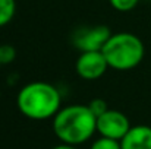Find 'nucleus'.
Masks as SVG:
<instances>
[{"mask_svg":"<svg viewBox=\"0 0 151 149\" xmlns=\"http://www.w3.org/2000/svg\"><path fill=\"white\" fill-rule=\"evenodd\" d=\"M53 132L62 143L81 145L97 132V117L88 105L73 104L62 107L53 117Z\"/></svg>","mask_w":151,"mask_h":149,"instance_id":"obj_1","label":"nucleus"},{"mask_svg":"<svg viewBox=\"0 0 151 149\" xmlns=\"http://www.w3.org/2000/svg\"><path fill=\"white\" fill-rule=\"evenodd\" d=\"M16 105L21 114L29 120H49L62 108V94L49 82H29L18 92Z\"/></svg>","mask_w":151,"mask_h":149,"instance_id":"obj_2","label":"nucleus"},{"mask_svg":"<svg viewBox=\"0 0 151 149\" xmlns=\"http://www.w3.org/2000/svg\"><path fill=\"white\" fill-rule=\"evenodd\" d=\"M110 69L126 72L141 64L145 56V47L141 38L132 32L111 34L101 48Z\"/></svg>","mask_w":151,"mask_h":149,"instance_id":"obj_3","label":"nucleus"},{"mask_svg":"<svg viewBox=\"0 0 151 149\" xmlns=\"http://www.w3.org/2000/svg\"><path fill=\"white\" fill-rule=\"evenodd\" d=\"M76 73L85 81H97L107 72L109 63L101 50L97 51H82L75 64Z\"/></svg>","mask_w":151,"mask_h":149,"instance_id":"obj_4","label":"nucleus"},{"mask_svg":"<svg viewBox=\"0 0 151 149\" xmlns=\"http://www.w3.org/2000/svg\"><path fill=\"white\" fill-rule=\"evenodd\" d=\"M131 127L129 118L117 110L109 108L104 114L97 117V132L104 138L120 140Z\"/></svg>","mask_w":151,"mask_h":149,"instance_id":"obj_5","label":"nucleus"},{"mask_svg":"<svg viewBox=\"0 0 151 149\" xmlns=\"http://www.w3.org/2000/svg\"><path fill=\"white\" fill-rule=\"evenodd\" d=\"M110 35H111L110 29L104 25L87 26V28L78 29L73 34V44L81 53L82 51H97L104 47Z\"/></svg>","mask_w":151,"mask_h":149,"instance_id":"obj_6","label":"nucleus"},{"mask_svg":"<svg viewBox=\"0 0 151 149\" xmlns=\"http://www.w3.org/2000/svg\"><path fill=\"white\" fill-rule=\"evenodd\" d=\"M122 149H151V127L145 124L132 126L120 139Z\"/></svg>","mask_w":151,"mask_h":149,"instance_id":"obj_7","label":"nucleus"},{"mask_svg":"<svg viewBox=\"0 0 151 149\" xmlns=\"http://www.w3.org/2000/svg\"><path fill=\"white\" fill-rule=\"evenodd\" d=\"M16 13V0H0V28L7 25Z\"/></svg>","mask_w":151,"mask_h":149,"instance_id":"obj_8","label":"nucleus"},{"mask_svg":"<svg viewBox=\"0 0 151 149\" xmlns=\"http://www.w3.org/2000/svg\"><path fill=\"white\" fill-rule=\"evenodd\" d=\"M90 149H122V146H120V140L100 136L97 140L93 142Z\"/></svg>","mask_w":151,"mask_h":149,"instance_id":"obj_9","label":"nucleus"},{"mask_svg":"<svg viewBox=\"0 0 151 149\" xmlns=\"http://www.w3.org/2000/svg\"><path fill=\"white\" fill-rule=\"evenodd\" d=\"M16 58V50L10 44L0 46V61L1 64H9Z\"/></svg>","mask_w":151,"mask_h":149,"instance_id":"obj_10","label":"nucleus"},{"mask_svg":"<svg viewBox=\"0 0 151 149\" xmlns=\"http://www.w3.org/2000/svg\"><path fill=\"white\" fill-rule=\"evenodd\" d=\"M139 0H109L110 6L119 12H129L132 10L137 4H138Z\"/></svg>","mask_w":151,"mask_h":149,"instance_id":"obj_11","label":"nucleus"},{"mask_svg":"<svg viewBox=\"0 0 151 149\" xmlns=\"http://www.w3.org/2000/svg\"><path fill=\"white\" fill-rule=\"evenodd\" d=\"M88 107H90V110L93 111V114H94L96 117H100L101 114H104V113L109 110L107 102L103 98H94L88 104Z\"/></svg>","mask_w":151,"mask_h":149,"instance_id":"obj_12","label":"nucleus"},{"mask_svg":"<svg viewBox=\"0 0 151 149\" xmlns=\"http://www.w3.org/2000/svg\"><path fill=\"white\" fill-rule=\"evenodd\" d=\"M51 149H76V146L75 145H68V143H60V145H57V146H54Z\"/></svg>","mask_w":151,"mask_h":149,"instance_id":"obj_13","label":"nucleus"},{"mask_svg":"<svg viewBox=\"0 0 151 149\" xmlns=\"http://www.w3.org/2000/svg\"><path fill=\"white\" fill-rule=\"evenodd\" d=\"M0 67H1V61H0Z\"/></svg>","mask_w":151,"mask_h":149,"instance_id":"obj_14","label":"nucleus"}]
</instances>
